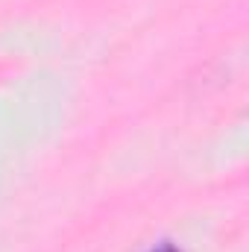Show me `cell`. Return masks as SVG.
<instances>
[{
    "mask_svg": "<svg viewBox=\"0 0 249 252\" xmlns=\"http://www.w3.org/2000/svg\"><path fill=\"white\" fill-rule=\"evenodd\" d=\"M147 252H182L176 244H158V247H153V250H147Z\"/></svg>",
    "mask_w": 249,
    "mask_h": 252,
    "instance_id": "obj_1",
    "label": "cell"
}]
</instances>
